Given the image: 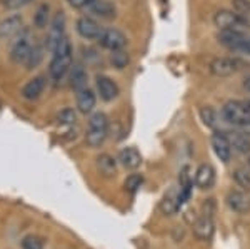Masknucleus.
<instances>
[{"mask_svg":"<svg viewBox=\"0 0 250 249\" xmlns=\"http://www.w3.org/2000/svg\"><path fill=\"white\" fill-rule=\"evenodd\" d=\"M72 67V45L70 40L63 37L54 49V57L50 62V77L54 80H62L68 69Z\"/></svg>","mask_w":250,"mask_h":249,"instance_id":"f257e3e1","label":"nucleus"},{"mask_svg":"<svg viewBox=\"0 0 250 249\" xmlns=\"http://www.w3.org/2000/svg\"><path fill=\"white\" fill-rule=\"evenodd\" d=\"M222 117L244 132H247L250 127V111L244 104V100H229V102H225L224 107H222Z\"/></svg>","mask_w":250,"mask_h":249,"instance_id":"f03ea898","label":"nucleus"},{"mask_svg":"<svg viewBox=\"0 0 250 249\" xmlns=\"http://www.w3.org/2000/svg\"><path fill=\"white\" fill-rule=\"evenodd\" d=\"M108 136V119L104 112H95L88 119L85 140L90 147H100Z\"/></svg>","mask_w":250,"mask_h":249,"instance_id":"7ed1b4c3","label":"nucleus"},{"mask_svg":"<svg viewBox=\"0 0 250 249\" xmlns=\"http://www.w3.org/2000/svg\"><path fill=\"white\" fill-rule=\"evenodd\" d=\"M217 39L227 50L250 55V35L245 34V30H224L219 32Z\"/></svg>","mask_w":250,"mask_h":249,"instance_id":"20e7f679","label":"nucleus"},{"mask_svg":"<svg viewBox=\"0 0 250 249\" xmlns=\"http://www.w3.org/2000/svg\"><path fill=\"white\" fill-rule=\"evenodd\" d=\"M244 60L237 57H215L208 64V70L215 77H230L244 67Z\"/></svg>","mask_w":250,"mask_h":249,"instance_id":"39448f33","label":"nucleus"},{"mask_svg":"<svg viewBox=\"0 0 250 249\" xmlns=\"http://www.w3.org/2000/svg\"><path fill=\"white\" fill-rule=\"evenodd\" d=\"M213 25H215L220 32L247 29V25L242 22V19L239 15H237L233 10H229V9H220L215 12V15H213Z\"/></svg>","mask_w":250,"mask_h":249,"instance_id":"423d86ee","label":"nucleus"},{"mask_svg":"<svg viewBox=\"0 0 250 249\" xmlns=\"http://www.w3.org/2000/svg\"><path fill=\"white\" fill-rule=\"evenodd\" d=\"M99 42L104 49H108V50H120L127 45V37L122 30L119 29H104L102 34L99 37Z\"/></svg>","mask_w":250,"mask_h":249,"instance_id":"0eeeda50","label":"nucleus"},{"mask_svg":"<svg viewBox=\"0 0 250 249\" xmlns=\"http://www.w3.org/2000/svg\"><path fill=\"white\" fill-rule=\"evenodd\" d=\"M30 52H32V44L29 39V34L23 32V34H20L19 37L15 39L14 45H12V50H10V57L15 64H27V59H29Z\"/></svg>","mask_w":250,"mask_h":249,"instance_id":"6e6552de","label":"nucleus"},{"mask_svg":"<svg viewBox=\"0 0 250 249\" xmlns=\"http://www.w3.org/2000/svg\"><path fill=\"white\" fill-rule=\"evenodd\" d=\"M212 149L215 152V156L219 158L224 164H229L230 162V158H232V146L229 142V139L225 137V134L222 131H215L212 134Z\"/></svg>","mask_w":250,"mask_h":249,"instance_id":"1a4fd4ad","label":"nucleus"},{"mask_svg":"<svg viewBox=\"0 0 250 249\" xmlns=\"http://www.w3.org/2000/svg\"><path fill=\"white\" fill-rule=\"evenodd\" d=\"M63 30H65V15L63 12H57L55 14L54 20H52V27H50V32H48V42H47V47L54 52V49L57 47V44L62 40L65 35H63Z\"/></svg>","mask_w":250,"mask_h":249,"instance_id":"9d476101","label":"nucleus"},{"mask_svg":"<svg viewBox=\"0 0 250 249\" xmlns=\"http://www.w3.org/2000/svg\"><path fill=\"white\" fill-rule=\"evenodd\" d=\"M182 207L180 204V186H172L170 189L164 194L162 201H160V211L164 212L165 216H172L175 214L177 211Z\"/></svg>","mask_w":250,"mask_h":249,"instance_id":"9b49d317","label":"nucleus"},{"mask_svg":"<svg viewBox=\"0 0 250 249\" xmlns=\"http://www.w3.org/2000/svg\"><path fill=\"white\" fill-rule=\"evenodd\" d=\"M213 231H215L213 216L207 214V212H202V216L193 224V232H195V236L200 241H210L213 236Z\"/></svg>","mask_w":250,"mask_h":249,"instance_id":"f8f14e48","label":"nucleus"},{"mask_svg":"<svg viewBox=\"0 0 250 249\" xmlns=\"http://www.w3.org/2000/svg\"><path fill=\"white\" fill-rule=\"evenodd\" d=\"M95 84L102 100L110 102V100L117 99V95H119V86L110 77H107V75H97Z\"/></svg>","mask_w":250,"mask_h":249,"instance_id":"ddd939ff","label":"nucleus"},{"mask_svg":"<svg viewBox=\"0 0 250 249\" xmlns=\"http://www.w3.org/2000/svg\"><path fill=\"white\" fill-rule=\"evenodd\" d=\"M102 27L99 25V22H95L90 17H80L77 20V32L80 34V37L87 39V40H99L100 34H102Z\"/></svg>","mask_w":250,"mask_h":249,"instance_id":"4468645a","label":"nucleus"},{"mask_svg":"<svg viewBox=\"0 0 250 249\" xmlns=\"http://www.w3.org/2000/svg\"><path fill=\"white\" fill-rule=\"evenodd\" d=\"M225 137L229 139L233 151L240 152V154H247L250 152V136L245 134L244 131H222Z\"/></svg>","mask_w":250,"mask_h":249,"instance_id":"2eb2a0df","label":"nucleus"},{"mask_svg":"<svg viewBox=\"0 0 250 249\" xmlns=\"http://www.w3.org/2000/svg\"><path fill=\"white\" fill-rule=\"evenodd\" d=\"M215 184V169L210 164H200L199 169L195 171V186L199 189H210Z\"/></svg>","mask_w":250,"mask_h":249,"instance_id":"dca6fc26","label":"nucleus"},{"mask_svg":"<svg viewBox=\"0 0 250 249\" xmlns=\"http://www.w3.org/2000/svg\"><path fill=\"white\" fill-rule=\"evenodd\" d=\"M227 204L232 211L239 212V214H245L250 211V198L242 191H230L227 194Z\"/></svg>","mask_w":250,"mask_h":249,"instance_id":"f3484780","label":"nucleus"},{"mask_svg":"<svg viewBox=\"0 0 250 249\" xmlns=\"http://www.w3.org/2000/svg\"><path fill=\"white\" fill-rule=\"evenodd\" d=\"M22 32V17L10 15L0 22V39H12Z\"/></svg>","mask_w":250,"mask_h":249,"instance_id":"a211bd4d","label":"nucleus"},{"mask_svg":"<svg viewBox=\"0 0 250 249\" xmlns=\"http://www.w3.org/2000/svg\"><path fill=\"white\" fill-rule=\"evenodd\" d=\"M85 9L90 12V14L97 15V17H102V19H110L115 15L114 3L108 2V0H90Z\"/></svg>","mask_w":250,"mask_h":249,"instance_id":"6ab92c4d","label":"nucleus"},{"mask_svg":"<svg viewBox=\"0 0 250 249\" xmlns=\"http://www.w3.org/2000/svg\"><path fill=\"white\" fill-rule=\"evenodd\" d=\"M119 160L125 169L135 171L137 167H140V164H142V156H140L137 147H125V149L120 151Z\"/></svg>","mask_w":250,"mask_h":249,"instance_id":"aec40b11","label":"nucleus"},{"mask_svg":"<svg viewBox=\"0 0 250 249\" xmlns=\"http://www.w3.org/2000/svg\"><path fill=\"white\" fill-rule=\"evenodd\" d=\"M45 89V79L42 77V75H39V77H34L30 79L29 82L23 86L22 89V97L27 99V100H34V99H39L40 94L43 92Z\"/></svg>","mask_w":250,"mask_h":249,"instance_id":"412c9836","label":"nucleus"},{"mask_svg":"<svg viewBox=\"0 0 250 249\" xmlns=\"http://www.w3.org/2000/svg\"><path fill=\"white\" fill-rule=\"evenodd\" d=\"M97 169L104 178H114L117 174V160L108 154H100L97 158Z\"/></svg>","mask_w":250,"mask_h":249,"instance_id":"4be33fe9","label":"nucleus"},{"mask_svg":"<svg viewBox=\"0 0 250 249\" xmlns=\"http://www.w3.org/2000/svg\"><path fill=\"white\" fill-rule=\"evenodd\" d=\"M95 102H97L95 94L90 89H83L77 92V107L82 114H88V112L94 111Z\"/></svg>","mask_w":250,"mask_h":249,"instance_id":"5701e85b","label":"nucleus"},{"mask_svg":"<svg viewBox=\"0 0 250 249\" xmlns=\"http://www.w3.org/2000/svg\"><path fill=\"white\" fill-rule=\"evenodd\" d=\"M87 72L82 66H74L70 72V86L74 87L75 92H80L87 89Z\"/></svg>","mask_w":250,"mask_h":249,"instance_id":"b1692460","label":"nucleus"},{"mask_svg":"<svg viewBox=\"0 0 250 249\" xmlns=\"http://www.w3.org/2000/svg\"><path fill=\"white\" fill-rule=\"evenodd\" d=\"M232 10L242 19L247 29H250V0H232Z\"/></svg>","mask_w":250,"mask_h":249,"instance_id":"393cba45","label":"nucleus"},{"mask_svg":"<svg viewBox=\"0 0 250 249\" xmlns=\"http://www.w3.org/2000/svg\"><path fill=\"white\" fill-rule=\"evenodd\" d=\"M48 17H50V7H48L47 3H42L34 15L35 27H39V29H45L47 23H48Z\"/></svg>","mask_w":250,"mask_h":249,"instance_id":"a878e982","label":"nucleus"},{"mask_svg":"<svg viewBox=\"0 0 250 249\" xmlns=\"http://www.w3.org/2000/svg\"><path fill=\"white\" fill-rule=\"evenodd\" d=\"M110 62H112V66H114L115 69L122 70V69H125V67L128 66V62H130V57H128V54H127V52H125L124 49H120V50H112V54H110Z\"/></svg>","mask_w":250,"mask_h":249,"instance_id":"bb28decb","label":"nucleus"},{"mask_svg":"<svg viewBox=\"0 0 250 249\" xmlns=\"http://www.w3.org/2000/svg\"><path fill=\"white\" fill-rule=\"evenodd\" d=\"M43 59V49L39 45V44H34L32 45V52L29 55V59H27V69H34V67H37L40 62H42Z\"/></svg>","mask_w":250,"mask_h":249,"instance_id":"cd10ccee","label":"nucleus"},{"mask_svg":"<svg viewBox=\"0 0 250 249\" xmlns=\"http://www.w3.org/2000/svg\"><path fill=\"white\" fill-rule=\"evenodd\" d=\"M144 184V176L142 174H130L125 179V191H128L130 194H134L142 187Z\"/></svg>","mask_w":250,"mask_h":249,"instance_id":"c85d7f7f","label":"nucleus"},{"mask_svg":"<svg viewBox=\"0 0 250 249\" xmlns=\"http://www.w3.org/2000/svg\"><path fill=\"white\" fill-rule=\"evenodd\" d=\"M200 119L207 127H215L217 126V114L212 107H202L200 109Z\"/></svg>","mask_w":250,"mask_h":249,"instance_id":"c756f323","label":"nucleus"},{"mask_svg":"<svg viewBox=\"0 0 250 249\" xmlns=\"http://www.w3.org/2000/svg\"><path fill=\"white\" fill-rule=\"evenodd\" d=\"M43 246H45V243L40 236L30 234L22 239V249H43Z\"/></svg>","mask_w":250,"mask_h":249,"instance_id":"7c9ffc66","label":"nucleus"},{"mask_svg":"<svg viewBox=\"0 0 250 249\" xmlns=\"http://www.w3.org/2000/svg\"><path fill=\"white\" fill-rule=\"evenodd\" d=\"M57 120L60 124H63V126H74L75 120H77V114H75L74 109H63L60 111V114L57 115Z\"/></svg>","mask_w":250,"mask_h":249,"instance_id":"2f4dec72","label":"nucleus"},{"mask_svg":"<svg viewBox=\"0 0 250 249\" xmlns=\"http://www.w3.org/2000/svg\"><path fill=\"white\" fill-rule=\"evenodd\" d=\"M233 179L239 184L240 187H245V189H250V174L244 169H237L233 172Z\"/></svg>","mask_w":250,"mask_h":249,"instance_id":"473e14b6","label":"nucleus"},{"mask_svg":"<svg viewBox=\"0 0 250 249\" xmlns=\"http://www.w3.org/2000/svg\"><path fill=\"white\" fill-rule=\"evenodd\" d=\"M29 0H2V3L5 7H9V9H17V7L23 5V3H27Z\"/></svg>","mask_w":250,"mask_h":249,"instance_id":"72a5a7b5","label":"nucleus"},{"mask_svg":"<svg viewBox=\"0 0 250 249\" xmlns=\"http://www.w3.org/2000/svg\"><path fill=\"white\" fill-rule=\"evenodd\" d=\"M88 2H90V0H68V3H70L72 7H75V9H85Z\"/></svg>","mask_w":250,"mask_h":249,"instance_id":"f704fd0d","label":"nucleus"},{"mask_svg":"<svg viewBox=\"0 0 250 249\" xmlns=\"http://www.w3.org/2000/svg\"><path fill=\"white\" fill-rule=\"evenodd\" d=\"M244 89L247 92H250V74H247L244 77Z\"/></svg>","mask_w":250,"mask_h":249,"instance_id":"c9c22d12","label":"nucleus"},{"mask_svg":"<svg viewBox=\"0 0 250 249\" xmlns=\"http://www.w3.org/2000/svg\"><path fill=\"white\" fill-rule=\"evenodd\" d=\"M244 104L247 106V109L250 111V99H245V100H244Z\"/></svg>","mask_w":250,"mask_h":249,"instance_id":"e433bc0d","label":"nucleus"},{"mask_svg":"<svg viewBox=\"0 0 250 249\" xmlns=\"http://www.w3.org/2000/svg\"><path fill=\"white\" fill-rule=\"evenodd\" d=\"M245 134H249V136H250V127H249V129H247V132H245Z\"/></svg>","mask_w":250,"mask_h":249,"instance_id":"4c0bfd02","label":"nucleus"},{"mask_svg":"<svg viewBox=\"0 0 250 249\" xmlns=\"http://www.w3.org/2000/svg\"><path fill=\"white\" fill-rule=\"evenodd\" d=\"M247 162H249V167H250V158H249V160H247Z\"/></svg>","mask_w":250,"mask_h":249,"instance_id":"58836bf2","label":"nucleus"}]
</instances>
